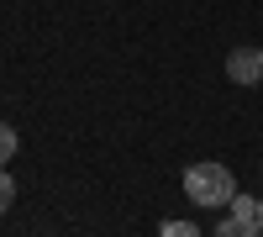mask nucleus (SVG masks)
Masks as SVG:
<instances>
[{
    "mask_svg": "<svg viewBox=\"0 0 263 237\" xmlns=\"http://www.w3.org/2000/svg\"><path fill=\"white\" fill-rule=\"evenodd\" d=\"M184 190H190L195 206H232L237 179H232L227 163H190L184 169Z\"/></svg>",
    "mask_w": 263,
    "mask_h": 237,
    "instance_id": "f257e3e1",
    "label": "nucleus"
},
{
    "mask_svg": "<svg viewBox=\"0 0 263 237\" xmlns=\"http://www.w3.org/2000/svg\"><path fill=\"white\" fill-rule=\"evenodd\" d=\"M227 74H232V84H258L263 79V48H237L227 58Z\"/></svg>",
    "mask_w": 263,
    "mask_h": 237,
    "instance_id": "f03ea898",
    "label": "nucleus"
},
{
    "mask_svg": "<svg viewBox=\"0 0 263 237\" xmlns=\"http://www.w3.org/2000/svg\"><path fill=\"white\" fill-rule=\"evenodd\" d=\"M158 237H200V227H195V222H163Z\"/></svg>",
    "mask_w": 263,
    "mask_h": 237,
    "instance_id": "39448f33",
    "label": "nucleus"
},
{
    "mask_svg": "<svg viewBox=\"0 0 263 237\" xmlns=\"http://www.w3.org/2000/svg\"><path fill=\"white\" fill-rule=\"evenodd\" d=\"M258 227H263V200H258Z\"/></svg>",
    "mask_w": 263,
    "mask_h": 237,
    "instance_id": "0eeeda50",
    "label": "nucleus"
},
{
    "mask_svg": "<svg viewBox=\"0 0 263 237\" xmlns=\"http://www.w3.org/2000/svg\"><path fill=\"white\" fill-rule=\"evenodd\" d=\"M216 237H263V227H258V222H242V216H232V222L216 227Z\"/></svg>",
    "mask_w": 263,
    "mask_h": 237,
    "instance_id": "7ed1b4c3",
    "label": "nucleus"
},
{
    "mask_svg": "<svg viewBox=\"0 0 263 237\" xmlns=\"http://www.w3.org/2000/svg\"><path fill=\"white\" fill-rule=\"evenodd\" d=\"M16 148H21V137L11 132L6 121H0V163H11V158H16Z\"/></svg>",
    "mask_w": 263,
    "mask_h": 237,
    "instance_id": "20e7f679",
    "label": "nucleus"
},
{
    "mask_svg": "<svg viewBox=\"0 0 263 237\" xmlns=\"http://www.w3.org/2000/svg\"><path fill=\"white\" fill-rule=\"evenodd\" d=\"M11 200H16V179L6 174V163H0V211H11Z\"/></svg>",
    "mask_w": 263,
    "mask_h": 237,
    "instance_id": "423d86ee",
    "label": "nucleus"
}]
</instances>
